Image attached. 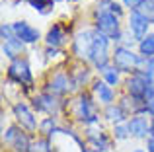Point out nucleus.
I'll return each instance as SVG.
<instances>
[{"mask_svg":"<svg viewBox=\"0 0 154 152\" xmlns=\"http://www.w3.org/2000/svg\"><path fill=\"white\" fill-rule=\"evenodd\" d=\"M27 53V45L18 37H12L8 41H2V55L8 61H16V59L26 57Z\"/></svg>","mask_w":154,"mask_h":152,"instance_id":"obj_17","label":"nucleus"},{"mask_svg":"<svg viewBox=\"0 0 154 152\" xmlns=\"http://www.w3.org/2000/svg\"><path fill=\"white\" fill-rule=\"evenodd\" d=\"M144 72H146V76L150 78V82L154 84V57L152 59H146V62H144Z\"/></svg>","mask_w":154,"mask_h":152,"instance_id":"obj_31","label":"nucleus"},{"mask_svg":"<svg viewBox=\"0 0 154 152\" xmlns=\"http://www.w3.org/2000/svg\"><path fill=\"white\" fill-rule=\"evenodd\" d=\"M68 72H70V78H72V84H74L76 92L88 90L92 86V82L96 80V70L88 62L72 61L70 66H68Z\"/></svg>","mask_w":154,"mask_h":152,"instance_id":"obj_11","label":"nucleus"},{"mask_svg":"<svg viewBox=\"0 0 154 152\" xmlns=\"http://www.w3.org/2000/svg\"><path fill=\"white\" fill-rule=\"evenodd\" d=\"M127 127H129V133H131L133 141H146V138L152 135V131H150V115H144V113L131 115V117L127 119Z\"/></svg>","mask_w":154,"mask_h":152,"instance_id":"obj_16","label":"nucleus"},{"mask_svg":"<svg viewBox=\"0 0 154 152\" xmlns=\"http://www.w3.org/2000/svg\"><path fill=\"white\" fill-rule=\"evenodd\" d=\"M144 148H146V152H154V135H150L144 141Z\"/></svg>","mask_w":154,"mask_h":152,"instance_id":"obj_32","label":"nucleus"},{"mask_svg":"<svg viewBox=\"0 0 154 152\" xmlns=\"http://www.w3.org/2000/svg\"><path fill=\"white\" fill-rule=\"evenodd\" d=\"M43 59L45 62H57V61H64L66 55L63 49H57V47H45L43 49Z\"/></svg>","mask_w":154,"mask_h":152,"instance_id":"obj_26","label":"nucleus"},{"mask_svg":"<svg viewBox=\"0 0 154 152\" xmlns=\"http://www.w3.org/2000/svg\"><path fill=\"white\" fill-rule=\"evenodd\" d=\"M94 37H96V29L92 26L78 27V29L74 31V35H72V39H70V55H72L74 61H80V62L90 61Z\"/></svg>","mask_w":154,"mask_h":152,"instance_id":"obj_6","label":"nucleus"},{"mask_svg":"<svg viewBox=\"0 0 154 152\" xmlns=\"http://www.w3.org/2000/svg\"><path fill=\"white\" fill-rule=\"evenodd\" d=\"M125 31L135 43H139L152 31V22L140 10H129L125 18Z\"/></svg>","mask_w":154,"mask_h":152,"instance_id":"obj_9","label":"nucleus"},{"mask_svg":"<svg viewBox=\"0 0 154 152\" xmlns=\"http://www.w3.org/2000/svg\"><path fill=\"white\" fill-rule=\"evenodd\" d=\"M29 152H55V146H53V141L47 137H33V142H31V150Z\"/></svg>","mask_w":154,"mask_h":152,"instance_id":"obj_24","label":"nucleus"},{"mask_svg":"<svg viewBox=\"0 0 154 152\" xmlns=\"http://www.w3.org/2000/svg\"><path fill=\"white\" fill-rule=\"evenodd\" d=\"M131 152H146V148H143V146H137V148H133Z\"/></svg>","mask_w":154,"mask_h":152,"instance_id":"obj_33","label":"nucleus"},{"mask_svg":"<svg viewBox=\"0 0 154 152\" xmlns=\"http://www.w3.org/2000/svg\"><path fill=\"white\" fill-rule=\"evenodd\" d=\"M137 51H139V55L143 59H152L154 57V31H150L143 41L137 43Z\"/></svg>","mask_w":154,"mask_h":152,"instance_id":"obj_23","label":"nucleus"},{"mask_svg":"<svg viewBox=\"0 0 154 152\" xmlns=\"http://www.w3.org/2000/svg\"><path fill=\"white\" fill-rule=\"evenodd\" d=\"M27 6L33 12H37L39 16H49L55 12L57 0H27Z\"/></svg>","mask_w":154,"mask_h":152,"instance_id":"obj_22","label":"nucleus"},{"mask_svg":"<svg viewBox=\"0 0 154 152\" xmlns=\"http://www.w3.org/2000/svg\"><path fill=\"white\" fill-rule=\"evenodd\" d=\"M152 2H154V0H152Z\"/></svg>","mask_w":154,"mask_h":152,"instance_id":"obj_37","label":"nucleus"},{"mask_svg":"<svg viewBox=\"0 0 154 152\" xmlns=\"http://www.w3.org/2000/svg\"><path fill=\"white\" fill-rule=\"evenodd\" d=\"M129 119V113L119 105V103H113V105L102 107V121L107 123V125H119V123H125Z\"/></svg>","mask_w":154,"mask_h":152,"instance_id":"obj_18","label":"nucleus"},{"mask_svg":"<svg viewBox=\"0 0 154 152\" xmlns=\"http://www.w3.org/2000/svg\"><path fill=\"white\" fill-rule=\"evenodd\" d=\"M14 37V27H12V22L8 23V22H4V23H0V39L2 41H8V39H12Z\"/></svg>","mask_w":154,"mask_h":152,"instance_id":"obj_28","label":"nucleus"},{"mask_svg":"<svg viewBox=\"0 0 154 152\" xmlns=\"http://www.w3.org/2000/svg\"><path fill=\"white\" fill-rule=\"evenodd\" d=\"M20 2H27V0H16V4H20Z\"/></svg>","mask_w":154,"mask_h":152,"instance_id":"obj_35","label":"nucleus"},{"mask_svg":"<svg viewBox=\"0 0 154 152\" xmlns=\"http://www.w3.org/2000/svg\"><path fill=\"white\" fill-rule=\"evenodd\" d=\"M60 127H63V123L59 121V117H41V121H39V133L37 135L47 137V138H53Z\"/></svg>","mask_w":154,"mask_h":152,"instance_id":"obj_21","label":"nucleus"},{"mask_svg":"<svg viewBox=\"0 0 154 152\" xmlns=\"http://www.w3.org/2000/svg\"><path fill=\"white\" fill-rule=\"evenodd\" d=\"M150 22H152V27H154V18H152V20H150Z\"/></svg>","mask_w":154,"mask_h":152,"instance_id":"obj_36","label":"nucleus"},{"mask_svg":"<svg viewBox=\"0 0 154 152\" xmlns=\"http://www.w3.org/2000/svg\"><path fill=\"white\" fill-rule=\"evenodd\" d=\"M111 138L115 142H125L131 138V133H129V127H127V121L125 123H119V125H113L111 127Z\"/></svg>","mask_w":154,"mask_h":152,"instance_id":"obj_25","label":"nucleus"},{"mask_svg":"<svg viewBox=\"0 0 154 152\" xmlns=\"http://www.w3.org/2000/svg\"><path fill=\"white\" fill-rule=\"evenodd\" d=\"M6 78H8V82L16 84V86L26 88V92H27V90H33L35 74H33V68H31L27 57L16 59V61H8Z\"/></svg>","mask_w":154,"mask_h":152,"instance_id":"obj_5","label":"nucleus"},{"mask_svg":"<svg viewBox=\"0 0 154 152\" xmlns=\"http://www.w3.org/2000/svg\"><path fill=\"white\" fill-rule=\"evenodd\" d=\"M98 76L103 80L105 84H109L111 88H117V90H119V88L123 86V80H125V76L121 74V72H119V70H117L113 65L105 66L102 72H98Z\"/></svg>","mask_w":154,"mask_h":152,"instance_id":"obj_19","label":"nucleus"},{"mask_svg":"<svg viewBox=\"0 0 154 152\" xmlns=\"http://www.w3.org/2000/svg\"><path fill=\"white\" fill-rule=\"evenodd\" d=\"M12 27H14V37L22 39L27 47L39 45L45 37V33H41V29L29 23L27 20H16V22H12Z\"/></svg>","mask_w":154,"mask_h":152,"instance_id":"obj_14","label":"nucleus"},{"mask_svg":"<svg viewBox=\"0 0 154 152\" xmlns=\"http://www.w3.org/2000/svg\"><path fill=\"white\" fill-rule=\"evenodd\" d=\"M64 102L66 99H60L45 90L35 92L29 98L33 111L37 115H43V117H60V115H64Z\"/></svg>","mask_w":154,"mask_h":152,"instance_id":"obj_4","label":"nucleus"},{"mask_svg":"<svg viewBox=\"0 0 154 152\" xmlns=\"http://www.w3.org/2000/svg\"><path fill=\"white\" fill-rule=\"evenodd\" d=\"M12 117H14V123L20 127L22 131L29 135L39 133V121L41 119L37 117V113L33 111L29 102L26 99H18V102L12 103Z\"/></svg>","mask_w":154,"mask_h":152,"instance_id":"obj_8","label":"nucleus"},{"mask_svg":"<svg viewBox=\"0 0 154 152\" xmlns=\"http://www.w3.org/2000/svg\"><path fill=\"white\" fill-rule=\"evenodd\" d=\"M64 115L76 125L90 127L102 121V105L94 99L90 90H82L64 102Z\"/></svg>","mask_w":154,"mask_h":152,"instance_id":"obj_1","label":"nucleus"},{"mask_svg":"<svg viewBox=\"0 0 154 152\" xmlns=\"http://www.w3.org/2000/svg\"><path fill=\"white\" fill-rule=\"evenodd\" d=\"M119 2L123 4V6L127 8V12H129V10H139V8L143 6L144 0H119Z\"/></svg>","mask_w":154,"mask_h":152,"instance_id":"obj_30","label":"nucleus"},{"mask_svg":"<svg viewBox=\"0 0 154 152\" xmlns=\"http://www.w3.org/2000/svg\"><path fill=\"white\" fill-rule=\"evenodd\" d=\"M150 86H152V82L146 76V72H144V70H137V72L125 76L121 90H123V94H129V96H133V98L143 99Z\"/></svg>","mask_w":154,"mask_h":152,"instance_id":"obj_12","label":"nucleus"},{"mask_svg":"<svg viewBox=\"0 0 154 152\" xmlns=\"http://www.w3.org/2000/svg\"><path fill=\"white\" fill-rule=\"evenodd\" d=\"M150 131H152V135H154V117H150Z\"/></svg>","mask_w":154,"mask_h":152,"instance_id":"obj_34","label":"nucleus"},{"mask_svg":"<svg viewBox=\"0 0 154 152\" xmlns=\"http://www.w3.org/2000/svg\"><path fill=\"white\" fill-rule=\"evenodd\" d=\"M31 142H33V137H31L29 133H26V131L20 129L18 135L14 137V141L10 142V148L12 152H29L31 150Z\"/></svg>","mask_w":154,"mask_h":152,"instance_id":"obj_20","label":"nucleus"},{"mask_svg":"<svg viewBox=\"0 0 154 152\" xmlns=\"http://www.w3.org/2000/svg\"><path fill=\"white\" fill-rule=\"evenodd\" d=\"M143 102H144V115H150V117H154V84L148 88L146 94H144Z\"/></svg>","mask_w":154,"mask_h":152,"instance_id":"obj_27","label":"nucleus"},{"mask_svg":"<svg viewBox=\"0 0 154 152\" xmlns=\"http://www.w3.org/2000/svg\"><path fill=\"white\" fill-rule=\"evenodd\" d=\"M84 141L88 152H109L111 150V133L103 129L102 123L84 127Z\"/></svg>","mask_w":154,"mask_h":152,"instance_id":"obj_10","label":"nucleus"},{"mask_svg":"<svg viewBox=\"0 0 154 152\" xmlns=\"http://www.w3.org/2000/svg\"><path fill=\"white\" fill-rule=\"evenodd\" d=\"M146 59H143L137 51V47H127V45H113L111 53V65L115 66L123 76H129L137 70L144 68Z\"/></svg>","mask_w":154,"mask_h":152,"instance_id":"obj_3","label":"nucleus"},{"mask_svg":"<svg viewBox=\"0 0 154 152\" xmlns=\"http://www.w3.org/2000/svg\"><path fill=\"white\" fill-rule=\"evenodd\" d=\"M72 31L66 23L63 22H55L47 27L45 31V37H43V45L45 47H57V49H63L66 43H70L72 39Z\"/></svg>","mask_w":154,"mask_h":152,"instance_id":"obj_13","label":"nucleus"},{"mask_svg":"<svg viewBox=\"0 0 154 152\" xmlns=\"http://www.w3.org/2000/svg\"><path fill=\"white\" fill-rule=\"evenodd\" d=\"M139 10L143 12L144 16H148L150 20L154 18V2H152V0H144V2H143V6H140Z\"/></svg>","mask_w":154,"mask_h":152,"instance_id":"obj_29","label":"nucleus"},{"mask_svg":"<svg viewBox=\"0 0 154 152\" xmlns=\"http://www.w3.org/2000/svg\"><path fill=\"white\" fill-rule=\"evenodd\" d=\"M92 27L98 33L105 35L111 39L113 45H121L125 39V23L121 22L119 16L111 14L109 10H102V8H94L92 10Z\"/></svg>","mask_w":154,"mask_h":152,"instance_id":"obj_2","label":"nucleus"},{"mask_svg":"<svg viewBox=\"0 0 154 152\" xmlns=\"http://www.w3.org/2000/svg\"><path fill=\"white\" fill-rule=\"evenodd\" d=\"M41 90L49 92V94L57 96V98H60V99H64L66 96L70 98V96L76 94L68 68H59V70H55V72H51L49 76H47V80L43 82Z\"/></svg>","mask_w":154,"mask_h":152,"instance_id":"obj_7","label":"nucleus"},{"mask_svg":"<svg viewBox=\"0 0 154 152\" xmlns=\"http://www.w3.org/2000/svg\"><path fill=\"white\" fill-rule=\"evenodd\" d=\"M90 94L94 96V99L100 103L102 107H107V105H113V103L119 102V90L117 88H111L109 84H105L100 76H96V80L92 82V86L88 88Z\"/></svg>","mask_w":154,"mask_h":152,"instance_id":"obj_15","label":"nucleus"}]
</instances>
